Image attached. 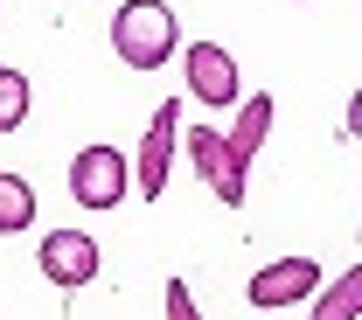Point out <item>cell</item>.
Here are the masks:
<instances>
[{
  "mask_svg": "<svg viewBox=\"0 0 362 320\" xmlns=\"http://www.w3.org/2000/svg\"><path fill=\"white\" fill-rule=\"evenodd\" d=\"M320 292V265L314 258H279L265 272H251V307L258 314H279V307H307Z\"/></svg>",
  "mask_w": 362,
  "mask_h": 320,
  "instance_id": "cell-3",
  "label": "cell"
},
{
  "mask_svg": "<svg viewBox=\"0 0 362 320\" xmlns=\"http://www.w3.org/2000/svg\"><path fill=\"white\" fill-rule=\"evenodd\" d=\"M265 133H272V97L251 91V105H237V126L223 133V153L237 160V167H251V160H258V146H265Z\"/></svg>",
  "mask_w": 362,
  "mask_h": 320,
  "instance_id": "cell-8",
  "label": "cell"
},
{
  "mask_svg": "<svg viewBox=\"0 0 362 320\" xmlns=\"http://www.w3.org/2000/svg\"><path fill=\"white\" fill-rule=\"evenodd\" d=\"M28 223H35V188L0 167V237H14V230H28Z\"/></svg>",
  "mask_w": 362,
  "mask_h": 320,
  "instance_id": "cell-10",
  "label": "cell"
},
{
  "mask_svg": "<svg viewBox=\"0 0 362 320\" xmlns=\"http://www.w3.org/2000/svg\"><path fill=\"white\" fill-rule=\"evenodd\" d=\"M188 160L202 167V182L216 188V202H223V209H237V202H244V167L223 153V133L195 126V133H188Z\"/></svg>",
  "mask_w": 362,
  "mask_h": 320,
  "instance_id": "cell-7",
  "label": "cell"
},
{
  "mask_svg": "<svg viewBox=\"0 0 362 320\" xmlns=\"http://www.w3.org/2000/svg\"><path fill=\"white\" fill-rule=\"evenodd\" d=\"M181 70H188V97H195V105H237V91H244L230 49H216V42H195L181 56Z\"/></svg>",
  "mask_w": 362,
  "mask_h": 320,
  "instance_id": "cell-4",
  "label": "cell"
},
{
  "mask_svg": "<svg viewBox=\"0 0 362 320\" xmlns=\"http://www.w3.org/2000/svg\"><path fill=\"white\" fill-rule=\"evenodd\" d=\"M70 195H77L84 209H119V202L133 195V160H126L119 146H84V153L70 160Z\"/></svg>",
  "mask_w": 362,
  "mask_h": 320,
  "instance_id": "cell-2",
  "label": "cell"
},
{
  "mask_svg": "<svg viewBox=\"0 0 362 320\" xmlns=\"http://www.w3.org/2000/svg\"><path fill=\"white\" fill-rule=\"evenodd\" d=\"M307 307H314L307 320H356L362 314V265H356V272H341L334 285H320Z\"/></svg>",
  "mask_w": 362,
  "mask_h": 320,
  "instance_id": "cell-9",
  "label": "cell"
},
{
  "mask_svg": "<svg viewBox=\"0 0 362 320\" xmlns=\"http://www.w3.org/2000/svg\"><path fill=\"white\" fill-rule=\"evenodd\" d=\"M28 105H35V91H28V77L0 63V133H14V126L28 119Z\"/></svg>",
  "mask_w": 362,
  "mask_h": 320,
  "instance_id": "cell-11",
  "label": "cell"
},
{
  "mask_svg": "<svg viewBox=\"0 0 362 320\" xmlns=\"http://www.w3.org/2000/svg\"><path fill=\"white\" fill-rule=\"evenodd\" d=\"M112 49H119V63H133V70H160L181 49L175 7H168V0H126V7L112 14Z\"/></svg>",
  "mask_w": 362,
  "mask_h": 320,
  "instance_id": "cell-1",
  "label": "cell"
},
{
  "mask_svg": "<svg viewBox=\"0 0 362 320\" xmlns=\"http://www.w3.org/2000/svg\"><path fill=\"white\" fill-rule=\"evenodd\" d=\"M42 272L63 285V292H77L98 278V244H90L84 230H49L42 237Z\"/></svg>",
  "mask_w": 362,
  "mask_h": 320,
  "instance_id": "cell-6",
  "label": "cell"
},
{
  "mask_svg": "<svg viewBox=\"0 0 362 320\" xmlns=\"http://www.w3.org/2000/svg\"><path fill=\"white\" fill-rule=\"evenodd\" d=\"M175 139H181V105H153V119H146V139H139V195H146V202L168 188Z\"/></svg>",
  "mask_w": 362,
  "mask_h": 320,
  "instance_id": "cell-5",
  "label": "cell"
},
{
  "mask_svg": "<svg viewBox=\"0 0 362 320\" xmlns=\"http://www.w3.org/2000/svg\"><path fill=\"white\" fill-rule=\"evenodd\" d=\"M168 320H202L195 314V292H188L181 278H168Z\"/></svg>",
  "mask_w": 362,
  "mask_h": 320,
  "instance_id": "cell-12",
  "label": "cell"
}]
</instances>
